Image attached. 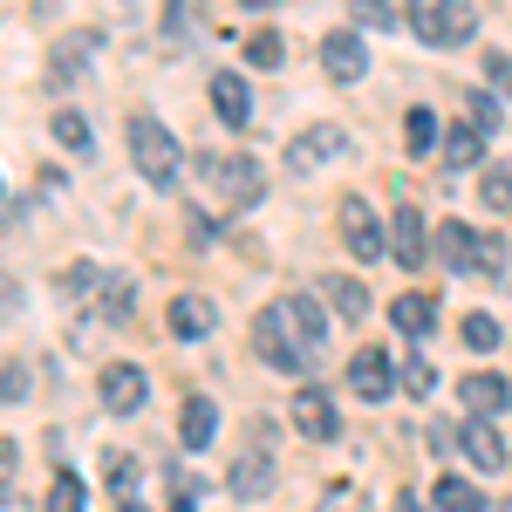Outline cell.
<instances>
[{
	"instance_id": "obj_1",
	"label": "cell",
	"mask_w": 512,
	"mask_h": 512,
	"mask_svg": "<svg viewBox=\"0 0 512 512\" xmlns=\"http://www.w3.org/2000/svg\"><path fill=\"white\" fill-rule=\"evenodd\" d=\"M130 164L144 171V185H158V192H171L178 185V164H185V151H178V137L164 130V117H151V110H130Z\"/></svg>"
},
{
	"instance_id": "obj_2",
	"label": "cell",
	"mask_w": 512,
	"mask_h": 512,
	"mask_svg": "<svg viewBox=\"0 0 512 512\" xmlns=\"http://www.w3.org/2000/svg\"><path fill=\"white\" fill-rule=\"evenodd\" d=\"M410 35L431 48H465L478 35V7L472 0H410Z\"/></svg>"
},
{
	"instance_id": "obj_3",
	"label": "cell",
	"mask_w": 512,
	"mask_h": 512,
	"mask_svg": "<svg viewBox=\"0 0 512 512\" xmlns=\"http://www.w3.org/2000/svg\"><path fill=\"white\" fill-rule=\"evenodd\" d=\"M253 355L267 362V369H280V376H301V369H315V355L294 342V328L280 321V308L267 301L260 315H253Z\"/></svg>"
},
{
	"instance_id": "obj_4",
	"label": "cell",
	"mask_w": 512,
	"mask_h": 512,
	"mask_svg": "<svg viewBox=\"0 0 512 512\" xmlns=\"http://www.w3.org/2000/svg\"><path fill=\"white\" fill-rule=\"evenodd\" d=\"M239 499H267L274 492V424H253V451H239L233 472H226Z\"/></svg>"
},
{
	"instance_id": "obj_5",
	"label": "cell",
	"mask_w": 512,
	"mask_h": 512,
	"mask_svg": "<svg viewBox=\"0 0 512 512\" xmlns=\"http://www.w3.org/2000/svg\"><path fill=\"white\" fill-rule=\"evenodd\" d=\"M349 158V130L342 123H315V130H301L294 144H287V171L301 178V171H321V164Z\"/></svg>"
},
{
	"instance_id": "obj_6",
	"label": "cell",
	"mask_w": 512,
	"mask_h": 512,
	"mask_svg": "<svg viewBox=\"0 0 512 512\" xmlns=\"http://www.w3.org/2000/svg\"><path fill=\"white\" fill-rule=\"evenodd\" d=\"M96 396H103V410H110V417H137V410L151 403V376H144L137 362H110V369H103V383H96Z\"/></svg>"
},
{
	"instance_id": "obj_7",
	"label": "cell",
	"mask_w": 512,
	"mask_h": 512,
	"mask_svg": "<svg viewBox=\"0 0 512 512\" xmlns=\"http://www.w3.org/2000/svg\"><path fill=\"white\" fill-rule=\"evenodd\" d=\"M198 171L233 198V205H253V198L267 192V171H260L253 158H198Z\"/></svg>"
},
{
	"instance_id": "obj_8",
	"label": "cell",
	"mask_w": 512,
	"mask_h": 512,
	"mask_svg": "<svg viewBox=\"0 0 512 512\" xmlns=\"http://www.w3.org/2000/svg\"><path fill=\"white\" fill-rule=\"evenodd\" d=\"M335 219H342V246H349L355 260H376V253L390 246V233H383V219H376V212H369L362 198H342V212H335Z\"/></svg>"
},
{
	"instance_id": "obj_9",
	"label": "cell",
	"mask_w": 512,
	"mask_h": 512,
	"mask_svg": "<svg viewBox=\"0 0 512 512\" xmlns=\"http://www.w3.org/2000/svg\"><path fill=\"white\" fill-rule=\"evenodd\" d=\"M294 431L308 437V444H335L342 437V417H335V403L321 390H294Z\"/></svg>"
},
{
	"instance_id": "obj_10",
	"label": "cell",
	"mask_w": 512,
	"mask_h": 512,
	"mask_svg": "<svg viewBox=\"0 0 512 512\" xmlns=\"http://www.w3.org/2000/svg\"><path fill=\"white\" fill-rule=\"evenodd\" d=\"M349 383H355V396H362V403H383V396H390L396 383H403V376L390 369V355H383V349H355Z\"/></svg>"
},
{
	"instance_id": "obj_11",
	"label": "cell",
	"mask_w": 512,
	"mask_h": 512,
	"mask_svg": "<svg viewBox=\"0 0 512 512\" xmlns=\"http://www.w3.org/2000/svg\"><path fill=\"white\" fill-rule=\"evenodd\" d=\"M321 69L335 82H362V69H369V48H362V35L355 28H335V35L321 41Z\"/></svg>"
},
{
	"instance_id": "obj_12",
	"label": "cell",
	"mask_w": 512,
	"mask_h": 512,
	"mask_svg": "<svg viewBox=\"0 0 512 512\" xmlns=\"http://www.w3.org/2000/svg\"><path fill=\"white\" fill-rule=\"evenodd\" d=\"M424 246H431V233H424V212H417V205H403V212L390 219V253H396V267H403V274H417V267H424Z\"/></svg>"
},
{
	"instance_id": "obj_13",
	"label": "cell",
	"mask_w": 512,
	"mask_h": 512,
	"mask_svg": "<svg viewBox=\"0 0 512 512\" xmlns=\"http://www.w3.org/2000/svg\"><path fill=\"white\" fill-rule=\"evenodd\" d=\"M212 328H219V308L205 294H171V335L178 342H205Z\"/></svg>"
},
{
	"instance_id": "obj_14",
	"label": "cell",
	"mask_w": 512,
	"mask_h": 512,
	"mask_svg": "<svg viewBox=\"0 0 512 512\" xmlns=\"http://www.w3.org/2000/svg\"><path fill=\"white\" fill-rule=\"evenodd\" d=\"M212 110H219V123L226 130H246L253 123V89H246V76H212Z\"/></svg>"
},
{
	"instance_id": "obj_15",
	"label": "cell",
	"mask_w": 512,
	"mask_h": 512,
	"mask_svg": "<svg viewBox=\"0 0 512 512\" xmlns=\"http://www.w3.org/2000/svg\"><path fill=\"white\" fill-rule=\"evenodd\" d=\"M458 396H465V410H472V417H499V410L512 403L506 376H492V369H472V376L458 383Z\"/></svg>"
},
{
	"instance_id": "obj_16",
	"label": "cell",
	"mask_w": 512,
	"mask_h": 512,
	"mask_svg": "<svg viewBox=\"0 0 512 512\" xmlns=\"http://www.w3.org/2000/svg\"><path fill=\"white\" fill-rule=\"evenodd\" d=\"M465 451H472L478 472H506V437L492 431V417H472L465 424Z\"/></svg>"
},
{
	"instance_id": "obj_17",
	"label": "cell",
	"mask_w": 512,
	"mask_h": 512,
	"mask_svg": "<svg viewBox=\"0 0 512 512\" xmlns=\"http://www.w3.org/2000/svg\"><path fill=\"white\" fill-rule=\"evenodd\" d=\"M478 239H485V233L458 226V219L437 233V253H444V267H451V274H472V267H478Z\"/></svg>"
},
{
	"instance_id": "obj_18",
	"label": "cell",
	"mask_w": 512,
	"mask_h": 512,
	"mask_svg": "<svg viewBox=\"0 0 512 512\" xmlns=\"http://www.w3.org/2000/svg\"><path fill=\"white\" fill-rule=\"evenodd\" d=\"M390 321L403 328V342H417V335H431L437 301H431V294H396V301H390Z\"/></svg>"
},
{
	"instance_id": "obj_19",
	"label": "cell",
	"mask_w": 512,
	"mask_h": 512,
	"mask_svg": "<svg viewBox=\"0 0 512 512\" xmlns=\"http://www.w3.org/2000/svg\"><path fill=\"white\" fill-rule=\"evenodd\" d=\"M321 294H328V308H335L342 321H362V315H369V287H362V280H349V274H328V280H321Z\"/></svg>"
},
{
	"instance_id": "obj_20",
	"label": "cell",
	"mask_w": 512,
	"mask_h": 512,
	"mask_svg": "<svg viewBox=\"0 0 512 512\" xmlns=\"http://www.w3.org/2000/svg\"><path fill=\"white\" fill-rule=\"evenodd\" d=\"M212 424H219L212 396H185V410H178V437H185L192 451H205V444H212Z\"/></svg>"
},
{
	"instance_id": "obj_21",
	"label": "cell",
	"mask_w": 512,
	"mask_h": 512,
	"mask_svg": "<svg viewBox=\"0 0 512 512\" xmlns=\"http://www.w3.org/2000/svg\"><path fill=\"white\" fill-rule=\"evenodd\" d=\"M96 308H103V321H130V308H137V280L130 274H103L96 280Z\"/></svg>"
},
{
	"instance_id": "obj_22",
	"label": "cell",
	"mask_w": 512,
	"mask_h": 512,
	"mask_svg": "<svg viewBox=\"0 0 512 512\" xmlns=\"http://www.w3.org/2000/svg\"><path fill=\"white\" fill-rule=\"evenodd\" d=\"M431 506L437 512H485V492H478V485H465L458 472H444L431 485Z\"/></svg>"
},
{
	"instance_id": "obj_23",
	"label": "cell",
	"mask_w": 512,
	"mask_h": 512,
	"mask_svg": "<svg viewBox=\"0 0 512 512\" xmlns=\"http://www.w3.org/2000/svg\"><path fill=\"white\" fill-rule=\"evenodd\" d=\"M48 130H55V144H62V151H82V158L96 151V130H89V117H76V110H55Z\"/></svg>"
},
{
	"instance_id": "obj_24",
	"label": "cell",
	"mask_w": 512,
	"mask_h": 512,
	"mask_svg": "<svg viewBox=\"0 0 512 512\" xmlns=\"http://www.w3.org/2000/svg\"><path fill=\"white\" fill-rule=\"evenodd\" d=\"M478 205L485 212H512V164H485L478 171Z\"/></svg>"
},
{
	"instance_id": "obj_25",
	"label": "cell",
	"mask_w": 512,
	"mask_h": 512,
	"mask_svg": "<svg viewBox=\"0 0 512 512\" xmlns=\"http://www.w3.org/2000/svg\"><path fill=\"white\" fill-rule=\"evenodd\" d=\"M444 158H451V164H485V130L458 123V130L444 137Z\"/></svg>"
},
{
	"instance_id": "obj_26",
	"label": "cell",
	"mask_w": 512,
	"mask_h": 512,
	"mask_svg": "<svg viewBox=\"0 0 512 512\" xmlns=\"http://www.w3.org/2000/svg\"><path fill=\"white\" fill-rule=\"evenodd\" d=\"M246 62H253V69H280V62H287V41H280L274 28H260V35L246 41Z\"/></svg>"
},
{
	"instance_id": "obj_27",
	"label": "cell",
	"mask_w": 512,
	"mask_h": 512,
	"mask_svg": "<svg viewBox=\"0 0 512 512\" xmlns=\"http://www.w3.org/2000/svg\"><path fill=\"white\" fill-rule=\"evenodd\" d=\"M48 512H82V478L76 472H55V485H48Z\"/></svg>"
},
{
	"instance_id": "obj_28",
	"label": "cell",
	"mask_w": 512,
	"mask_h": 512,
	"mask_svg": "<svg viewBox=\"0 0 512 512\" xmlns=\"http://www.w3.org/2000/svg\"><path fill=\"white\" fill-rule=\"evenodd\" d=\"M472 274L506 280V239H499V233H485V239H478V267H472Z\"/></svg>"
},
{
	"instance_id": "obj_29",
	"label": "cell",
	"mask_w": 512,
	"mask_h": 512,
	"mask_svg": "<svg viewBox=\"0 0 512 512\" xmlns=\"http://www.w3.org/2000/svg\"><path fill=\"white\" fill-rule=\"evenodd\" d=\"M403 144H410V151H431L437 144V117L431 110H410V117H403Z\"/></svg>"
},
{
	"instance_id": "obj_30",
	"label": "cell",
	"mask_w": 512,
	"mask_h": 512,
	"mask_svg": "<svg viewBox=\"0 0 512 512\" xmlns=\"http://www.w3.org/2000/svg\"><path fill=\"white\" fill-rule=\"evenodd\" d=\"M458 335H465V349H478V355L499 349V321H492V315H465V328H458Z\"/></svg>"
},
{
	"instance_id": "obj_31",
	"label": "cell",
	"mask_w": 512,
	"mask_h": 512,
	"mask_svg": "<svg viewBox=\"0 0 512 512\" xmlns=\"http://www.w3.org/2000/svg\"><path fill=\"white\" fill-rule=\"evenodd\" d=\"M465 117H472V130H485V137H492V130H499V103H492L485 89H472V96H465Z\"/></svg>"
},
{
	"instance_id": "obj_32",
	"label": "cell",
	"mask_w": 512,
	"mask_h": 512,
	"mask_svg": "<svg viewBox=\"0 0 512 512\" xmlns=\"http://www.w3.org/2000/svg\"><path fill=\"white\" fill-rule=\"evenodd\" d=\"M103 478L117 485V499H130V492H137V465H130L123 451H110V458H103Z\"/></svg>"
},
{
	"instance_id": "obj_33",
	"label": "cell",
	"mask_w": 512,
	"mask_h": 512,
	"mask_svg": "<svg viewBox=\"0 0 512 512\" xmlns=\"http://www.w3.org/2000/svg\"><path fill=\"white\" fill-rule=\"evenodd\" d=\"M431 383H437V369L424 362V355H410V369H403V390H410V396H424Z\"/></svg>"
},
{
	"instance_id": "obj_34",
	"label": "cell",
	"mask_w": 512,
	"mask_h": 512,
	"mask_svg": "<svg viewBox=\"0 0 512 512\" xmlns=\"http://www.w3.org/2000/svg\"><path fill=\"white\" fill-rule=\"evenodd\" d=\"M485 82H492L499 96H512V55H485Z\"/></svg>"
},
{
	"instance_id": "obj_35",
	"label": "cell",
	"mask_w": 512,
	"mask_h": 512,
	"mask_svg": "<svg viewBox=\"0 0 512 512\" xmlns=\"http://www.w3.org/2000/svg\"><path fill=\"white\" fill-rule=\"evenodd\" d=\"M7 403H28V362H7V383H0Z\"/></svg>"
},
{
	"instance_id": "obj_36",
	"label": "cell",
	"mask_w": 512,
	"mask_h": 512,
	"mask_svg": "<svg viewBox=\"0 0 512 512\" xmlns=\"http://www.w3.org/2000/svg\"><path fill=\"white\" fill-rule=\"evenodd\" d=\"M355 506V485H328L321 492V512H349Z\"/></svg>"
},
{
	"instance_id": "obj_37",
	"label": "cell",
	"mask_w": 512,
	"mask_h": 512,
	"mask_svg": "<svg viewBox=\"0 0 512 512\" xmlns=\"http://www.w3.org/2000/svg\"><path fill=\"white\" fill-rule=\"evenodd\" d=\"M355 7H362V21H376V28H390V21H396L390 0H355Z\"/></svg>"
},
{
	"instance_id": "obj_38",
	"label": "cell",
	"mask_w": 512,
	"mask_h": 512,
	"mask_svg": "<svg viewBox=\"0 0 512 512\" xmlns=\"http://www.w3.org/2000/svg\"><path fill=\"white\" fill-rule=\"evenodd\" d=\"M164 28H171V35H185V28H192V0H171V21H164Z\"/></svg>"
},
{
	"instance_id": "obj_39",
	"label": "cell",
	"mask_w": 512,
	"mask_h": 512,
	"mask_svg": "<svg viewBox=\"0 0 512 512\" xmlns=\"http://www.w3.org/2000/svg\"><path fill=\"white\" fill-rule=\"evenodd\" d=\"M239 7H253V14H267V7H280V0H239Z\"/></svg>"
},
{
	"instance_id": "obj_40",
	"label": "cell",
	"mask_w": 512,
	"mask_h": 512,
	"mask_svg": "<svg viewBox=\"0 0 512 512\" xmlns=\"http://www.w3.org/2000/svg\"><path fill=\"white\" fill-rule=\"evenodd\" d=\"M117 512H144V506H137V499H117Z\"/></svg>"
},
{
	"instance_id": "obj_41",
	"label": "cell",
	"mask_w": 512,
	"mask_h": 512,
	"mask_svg": "<svg viewBox=\"0 0 512 512\" xmlns=\"http://www.w3.org/2000/svg\"><path fill=\"white\" fill-rule=\"evenodd\" d=\"M499 512H512V499H506V506H499Z\"/></svg>"
}]
</instances>
